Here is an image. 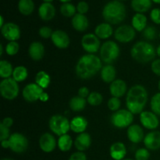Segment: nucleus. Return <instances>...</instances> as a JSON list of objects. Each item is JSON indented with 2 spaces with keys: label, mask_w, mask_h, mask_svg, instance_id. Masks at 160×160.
Wrapping results in <instances>:
<instances>
[{
  "label": "nucleus",
  "mask_w": 160,
  "mask_h": 160,
  "mask_svg": "<svg viewBox=\"0 0 160 160\" xmlns=\"http://www.w3.org/2000/svg\"><path fill=\"white\" fill-rule=\"evenodd\" d=\"M152 2L156 4H159L160 5V0H152Z\"/></svg>",
  "instance_id": "obj_56"
},
{
  "label": "nucleus",
  "mask_w": 160,
  "mask_h": 160,
  "mask_svg": "<svg viewBox=\"0 0 160 160\" xmlns=\"http://www.w3.org/2000/svg\"><path fill=\"white\" fill-rule=\"evenodd\" d=\"M44 92H45L44 89L38 85L35 82L30 83L23 88L22 95L25 101L29 102H34L38 100H40L41 96Z\"/></svg>",
  "instance_id": "obj_12"
},
{
  "label": "nucleus",
  "mask_w": 160,
  "mask_h": 160,
  "mask_svg": "<svg viewBox=\"0 0 160 160\" xmlns=\"http://www.w3.org/2000/svg\"><path fill=\"white\" fill-rule=\"evenodd\" d=\"M109 155L114 160L124 159L127 155V148L123 142H117L112 144L109 148Z\"/></svg>",
  "instance_id": "obj_23"
},
{
  "label": "nucleus",
  "mask_w": 160,
  "mask_h": 160,
  "mask_svg": "<svg viewBox=\"0 0 160 160\" xmlns=\"http://www.w3.org/2000/svg\"><path fill=\"white\" fill-rule=\"evenodd\" d=\"M148 94L142 84H135L128 90L126 96V106L133 114H141L148 102Z\"/></svg>",
  "instance_id": "obj_2"
},
{
  "label": "nucleus",
  "mask_w": 160,
  "mask_h": 160,
  "mask_svg": "<svg viewBox=\"0 0 160 160\" xmlns=\"http://www.w3.org/2000/svg\"><path fill=\"white\" fill-rule=\"evenodd\" d=\"M51 40L53 45L56 48H60V49L68 48L70 43V37L67 34V33H66L64 31H62V30H56V31H53Z\"/></svg>",
  "instance_id": "obj_15"
},
{
  "label": "nucleus",
  "mask_w": 160,
  "mask_h": 160,
  "mask_svg": "<svg viewBox=\"0 0 160 160\" xmlns=\"http://www.w3.org/2000/svg\"><path fill=\"white\" fill-rule=\"evenodd\" d=\"M101 78L105 83L107 84H111L112 81L116 80V76H117V71L116 69L112 64H106V66L102 67L101 71Z\"/></svg>",
  "instance_id": "obj_27"
},
{
  "label": "nucleus",
  "mask_w": 160,
  "mask_h": 160,
  "mask_svg": "<svg viewBox=\"0 0 160 160\" xmlns=\"http://www.w3.org/2000/svg\"><path fill=\"white\" fill-rule=\"evenodd\" d=\"M38 15L44 21H49L56 16V8L52 3L42 2L38 8Z\"/></svg>",
  "instance_id": "obj_19"
},
{
  "label": "nucleus",
  "mask_w": 160,
  "mask_h": 160,
  "mask_svg": "<svg viewBox=\"0 0 160 160\" xmlns=\"http://www.w3.org/2000/svg\"><path fill=\"white\" fill-rule=\"evenodd\" d=\"M48 98H49V95H48L46 92H44L42 95V96H41L40 101L42 102H45L48 101Z\"/></svg>",
  "instance_id": "obj_51"
},
{
  "label": "nucleus",
  "mask_w": 160,
  "mask_h": 160,
  "mask_svg": "<svg viewBox=\"0 0 160 160\" xmlns=\"http://www.w3.org/2000/svg\"><path fill=\"white\" fill-rule=\"evenodd\" d=\"M56 145H57V142L56 138L50 133H45L40 137L39 146L44 152H52L55 150Z\"/></svg>",
  "instance_id": "obj_16"
},
{
  "label": "nucleus",
  "mask_w": 160,
  "mask_h": 160,
  "mask_svg": "<svg viewBox=\"0 0 160 160\" xmlns=\"http://www.w3.org/2000/svg\"><path fill=\"white\" fill-rule=\"evenodd\" d=\"M135 160H148L150 158L149 150L146 148H140L135 152Z\"/></svg>",
  "instance_id": "obj_41"
},
{
  "label": "nucleus",
  "mask_w": 160,
  "mask_h": 160,
  "mask_svg": "<svg viewBox=\"0 0 160 160\" xmlns=\"http://www.w3.org/2000/svg\"><path fill=\"white\" fill-rule=\"evenodd\" d=\"M102 61L94 54H86L81 56L75 67L77 76L81 79H90L95 77L102 68Z\"/></svg>",
  "instance_id": "obj_1"
},
{
  "label": "nucleus",
  "mask_w": 160,
  "mask_h": 160,
  "mask_svg": "<svg viewBox=\"0 0 160 160\" xmlns=\"http://www.w3.org/2000/svg\"><path fill=\"white\" fill-rule=\"evenodd\" d=\"M117 1H120V2H123V1H125V0H117Z\"/></svg>",
  "instance_id": "obj_62"
},
{
  "label": "nucleus",
  "mask_w": 160,
  "mask_h": 160,
  "mask_svg": "<svg viewBox=\"0 0 160 160\" xmlns=\"http://www.w3.org/2000/svg\"><path fill=\"white\" fill-rule=\"evenodd\" d=\"M152 5V0H131V6L133 10L139 13L148 12L151 9Z\"/></svg>",
  "instance_id": "obj_29"
},
{
  "label": "nucleus",
  "mask_w": 160,
  "mask_h": 160,
  "mask_svg": "<svg viewBox=\"0 0 160 160\" xmlns=\"http://www.w3.org/2000/svg\"><path fill=\"white\" fill-rule=\"evenodd\" d=\"M60 13L65 17H73L77 13V7L70 2L62 3L59 8Z\"/></svg>",
  "instance_id": "obj_36"
},
{
  "label": "nucleus",
  "mask_w": 160,
  "mask_h": 160,
  "mask_svg": "<svg viewBox=\"0 0 160 160\" xmlns=\"http://www.w3.org/2000/svg\"><path fill=\"white\" fill-rule=\"evenodd\" d=\"M3 51H4L3 45H2V44H1V45H0V55H1V56L3 55Z\"/></svg>",
  "instance_id": "obj_55"
},
{
  "label": "nucleus",
  "mask_w": 160,
  "mask_h": 160,
  "mask_svg": "<svg viewBox=\"0 0 160 160\" xmlns=\"http://www.w3.org/2000/svg\"><path fill=\"white\" fill-rule=\"evenodd\" d=\"M150 19L156 24L160 25V9L154 8L150 12Z\"/></svg>",
  "instance_id": "obj_44"
},
{
  "label": "nucleus",
  "mask_w": 160,
  "mask_h": 160,
  "mask_svg": "<svg viewBox=\"0 0 160 160\" xmlns=\"http://www.w3.org/2000/svg\"><path fill=\"white\" fill-rule=\"evenodd\" d=\"M152 71L156 75V76L160 77V59H156L152 62L151 64Z\"/></svg>",
  "instance_id": "obj_47"
},
{
  "label": "nucleus",
  "mask_w": 160,
  "mask_h": 160,
  "mask_svg": "<svg viewBox=\"0 0 160 160\" xmlns=\"http://www.w3.org/2000/svg\"><path fill=\"white\" fill-rule=\"evenodd\" d=\"M74 146L79 152H84L89 148L92 144V138L90 134L84 132L77 136L74 141Z\"/></svg>",
  "instance_id": "obj_24"
},
{
  "label": "nucleus",
  "mask_w": 160,
  "mask_h": 160,
  "mask_svg": "<svg viewBox=\"0 0 160 160\" xmlns=\"http://www.w3.org/2000/svg\"><path fill=\"white\" fill-rule=\"evenodd\" d=\"M18 82L12 78L3 79L0 83V93L2 98L6 100H13L19 95Z\"/></svg>",
  "instance_id": "obj_8"
},
{
  "label": "nucleus",
  "mask_w": 160,
  "mask_h": 160,
  "mask_svg": "<svg viewBox=\"0 0 160 160\" xmlns=\"http://www.w3.org/2000/svg\"><path fill=\"white\" fill-rule=\"evenodd\" d=\"M59 1H60L61 2H62V3H66V2H70L71 0H59Z\"/></svg>",
  "instance_id": "obj_57"
},
{
  "label": "nucleus",
  "mask_w": 160,
  "mask_h": 160,
  "mask_svg": "<svg viewBox=\"0 0 160 160\" xmlns=\"http://www.w3.org/2000/svg\"><path fill=\"white\" fill-rule=\"evenodd\" d=\"M156 55H157L158 57L160 59V45L157 47V48H156Z\"/></svg>",
  "instance_id": "obj_54"
},
{
  "label": "nucleus",
  "mask_w": 160,
  "mask_h": 160,
  "mask_svg": "<svg viewBox=\"0 0 160 160\" xmlns=\"http://www.w3.org/2000/svg\"><path fill=\"white\" fill-rule=\"evenodd\" d=\"M71 24L75 31H78V32H84L88 28L89 21L88 17L84 14L77 12L72 17Z\"/></svg>",
  "instance_id": "obj_21"
},
{
  "label": "nucleus",
  "mask_w": 160,
  "mask_h": 160,
  "mask_svg": "<svg viewBox=\"0 0 160 160\" xmlns=\"http://www.w3.org/2000/svg\"><path fill=\"white\" fill-rule=\"evenodd\" d=\"M77 12L78 13L84 14L85 15L89 10V6L87 2L85 1H80L77 5Z\"/></svg>",
  "instance_id": "obj_45"
},
{
  "label": "nucleus",
  "mask_w": 160,
  "mask_h": 160,
  "mask_svg": "<svg viewBox=\"0 0 160 160\" xmlns=\"http://www.w3.org/2000/svg\"><path fill=\"white\" fill-rule=\"evenodd\" d=\"M1 160H13V159H10V158H4V159H2Z\"/></svg>",
  "instance_id": "obj_59"
},
{
  "label": "nucleus",
  "mask_w": 160,
  "mask_h": 160,
  "mask_svg": "<svg viewBox=\"0 0 160 160\" xmlns=\"http://www.w3.org/2000/svg\"><path fill=\"white\" fill-rule=\"evenodd\" d=\"M81 45L84 51L88 54L96 53L102 46L100 39L92 33H88L83 36L81 39Z\"/></svg>",
  "instance_id": "obj_11"
},
{
  "label": "nucleus",
  "mask_w": 160,
  "mask_h": 160,
  "mask_svg": "<svg viewBox=\"0 0 160 160\" xmlns=\"http://www.w3.org/2000/svg\"><path fill=\"white\" fill-rule=\"evenodd\" d=\"M1 123L4 125L5 127H6V128H10L12 126V124H13V120H12L11 117H5V118L2 120Z\"/></svg>",
  "instance_id": "obj_50"
},
{
  "label": "nucleus",
  "mask_w": 160,
  "mask_h": 160,
  "mask_svg": "<svg viewBox=\"0 0 160 160\" xmlns=\"http://www.w3.org/2000/svg\"><path fill=\"white\" fill-rule=\"evenodd\" d=\"M9 149L15 153H23L28 148V140L20 133H13L9 138Z\"/></svg>",
  "instance_id": "obj_9"
},
{
  "label": "nucleus",
  "mask_w": 160,
  "mask_h": 160,
  "mask_svg": "<svg viewBox=\"0 0 160 160\" xmlns=\"http://www.w3.org/2000/svg\"><path fill=\"white\" fill-rule=\"evenodd\" d=\"M120 47L113 41H106L100 48V59L106 64H112L120 56Z\"/></svg>",
  "instance_id": "obj_5"
},
{
  "label": "nucleus",
  "mask_w": 160,
  "mask_h": 160,
  "mask_svg": "<svg viewBox=\"0 0 160 160\" xmlns=\"http://www.w3.org/2000/svg\"><path fill=\"white\" fill-rule=\"evenodd\" d=\"M9 128H6L4 125L0 123V141L7 140L10 137Z\"/></svg>",
  "instance_id": "obj_46"
},
{
  "label": "nucleus",
  "mask_w": 160,
  "mask_h": 160,
  "mask_svg": "<svg viewBox=\"0 0 160 160\" xmlns=\"http://www.w3.org/2000/svg\"><path fill=\"white\" fill-rule=\"evenodd\" d=\"M73 139L69 134H64V135L59 137L57 141V146L59 149L62 152H68L71 149L73 146Z\"/></svg>",
  "instance_id": "obj_32"
},
{
  "label": "nucleus",
  "mask_w": 160,
  "mask_h": 160,
  "mask_svg": "<svg viewBox=\"0 0 160 160\" xmlns=\"http://www.w3.org/2000/svg\"><path fill=\"white\" fill-rule=\"evenodd\" d=\"M28 54L33 60H41L45 55V46L40 42H32L28 48Z\"/></svg>",
  "instance_id": "obj_22"
},
{
  "label": "nucleus",
  "mask_w": 160,
  "mask_h": 160,
  "mask_svg": "<svg viewBox=\"0 0 160 160\" xmlns=\"http://www.w3.org/2000/svg\"><path fill=\"white\" fill-rule=\"evenodd\" d=\"M103 97L99 92H92L87 98V102L90 106H98L102 102Z\"/></svg>",
  "instance_id": "obj_37"
},
{
  "label": "nucleus",
  "mask_w": 160,
  "mask_h": 160,
  "mask_svg": "<svg viewBox=\"0 0 160 160\" xmlns=\"http://www.w3.org/2000/svg\"><path fill=\"white\" fill-rule=\"evenodd\" d=\"M14 68L12 67V64L7 60L2 59L0 61V77L3 79L11 78L12 76Z\"/></svg>",
  "instance_id": "obj_34"
},
{
  "label": "nucleus",
  "mask_w": 160,
  "mask_h": 160,
  "mask_svg": "<svg viewBox=\"0 0 160 160\" xmlns=\"http://www.w3.org/2000/svg\"><path fill=\"white\" fill-rule=\"evenodd\" d=\"M50 82H51V78L48 73L44 70L38 72L35 76V83L38 85L40 86L42 88L45 89L49 86Z\"/></svg>",
  "instance_id": "obj_33"
},
{
  "label": "nucleus",
  "mask_w": 160,
  "mask_h": 160,
  "mask_svg": "<svg viewBox=\"0 0 160 160\" xmlns=\"http://www.w3.org/2000/svg\"><path fill=\"white\" fill-rule=\"evenodd\" d=\"M68 160H87V156L84 152H76L70 156Z\"/></svg>",
  "instance_id": "obj_48"
},
{
  "label": "nucleus",
  "mask_w": 160,
  "mask_h": 160,
  "mask_svg": "<svg viewBox=\"0 0 160 160\" xmlns=\"http://www.w3.org/2000/svg\"><path fill=\"white\" fill-rule=\"evenodd\" d=\"M102 14L106 23L111 25H117L121 23L125 20L127 9L122 2L112 0L105 5Z\"/></svg>",
  "instance_id": "obj_3"
},
{
  "label": "nucleus",
  "mask_w": 160,
  "mask_h": 160,
  "mask_svg": "<svg viewBox=\"0 0 160 160\" xmlns=\"http://www.w3.org/2000/svg\"><path fill=\"white\" fill-rule=\"evenodd\" d=\"M133 59L140 63H148L155 60L156 56V48L151 43L140 41L134 44L131 50Z\"/></svg>",
  "instance_id": "obj_4"
},
{
  "label": "nucleus",
  "mask_w": 160,
  "mask_h": 160,
  "mask_svg": "<svg viewBox=\"0 0 160 160\" xmlns=\"http://www.w3.org/2000/svg\"><path fill=\"white\" fill-rule=\"evenodd\" d=\"M48 126L53 134L60 137L67 134L70 130V121L64 116L56 114L49 119Z\"/></svg>",
  "instance_id": "obj_6"
},
{
  "label": "nucleus",
  "mask_w": 160,
  "mask_h": 160,
  "mask_svg": "<svg viewBox=\"0 0 160 160\" xmlns=\"http://www.w3.org/2000/svg\"><path fill=\"white\" fill-rule=\"evenodd\" d=\"M111 123L119 129L129 128L134 120V114L128 109H119L111 116Z\"/></svg>",
  "instance_id": "obj_7"
},
{
  "label": "nucleus",
  "mask_w": 160,
  "mask_h": 160,
  "mask_svg": "<svg viewBox=\"0 0 160 160\" xmlns=\"http://www.w3.org/2000/svg\"><path fill=\"white\" fill-rule=\"evenodd\" d=\"M140 122L144 128L151 131H155L159 126L158 116L150 111H143L140 114Z\"/></svg>",
  "instance_id": "obj_14"
},
{
  "label": "nucleus",
  "mask_w": 160,
  "mask_h": 160,
  "mask_svg": "<svg viewBox=\"0 0 160 160\" xmlns=\"http://www.w3.org/2000/svg\"><path fill=\"white\" fill-rule=\"evenodd\" d=\"M159 38H160V32H159Z\"/></svg>",
  "instance_id": "obj_63"
},
{
  "label": "nucleus",
  "mask_w": 160,
  "mask_h": 160,
  "mask_svg": "<svg viewBox=\"0 0 160 160\" xmlns=\"http://www.w3.org/2000/svg\"><path fill=\"white\" fill-rule=\"evenodd\" d=\"M128 86L126 82L122 79H116L109 85V92L111 95L116 98H121L125 94H127Z\"/></svg>",
  "instance_id": "obj_18"
},
{
  "label": "nucleus",
  "mask_w": 160,
  "mask_h": 160,
  "mask_svg": "<svg viewBox=\"0 0 160 160\" xmlns=\"http://www.w3.org/2000/svg\"><path fill=\"white\" fill-rule=\"evenodd\" d=\"M144 145L150 151H157L160 149V131H152L145 136Z\"/></svg>",
  "instance_id": "obj_17"
},
{
  "label": "nucleus",
  "mask_w": 160,
  "mask_h": 160,
  "mask_svg": "<svg viewBox=\"0 0 160 160\" xmlns=\"http://www.w3.org/2000/svg\"><path fill=\"white\" fill-rule=\"evenodd\" d=\"M107 106L109 110L112 111V112H117L120 109V106H121V102L119 98L112 96V98H109V101H108Z\"/></svg>",
  "instance_id": "obj_42"
},
{
  "label": "nucleus",
  "mask_w": 160,
  "mask_h": 160,
  "mask_svg": "<svg viewBox=\"0 0 160 160\" xmlns=\"http://www.w3.org/2000/svg\"><path fill=\"white\" fill-rule=\"evenodd\" d=\"M19 49H20V45L17 43V42H9L6 45V48H5L6 54L10 56L17 55L18 53Z\"/></svg>",
  "instance_id": "obj_40"
},
{
  "label": "nucleus",
  "mask_w": 160,
  "mask_h": 160,
  "mask_svg": "<svg viewBox=\"0 0 160 160\" xmlns=\"http://www.w3.org/2000/svg\"><path fill=\"white\" fill-rule=\"evenodd\" d=\"M123 160H134V159H123Z\"/></svg>",
  "instance_id": "obj_61"
},
{
  "label": "nucleus",
  "mask_w": 160,
  "mask_h": 160,
  "mask_svg": "<svg viewBox=\"0 0 160 160\" xmlns=\"http://www.w3.org/2000/svg\"><path fill=\"white\" fill-rule=\"evenodd\" d=\"M157 29L154 26H147L146 28L142 31V36L148 41L155 40L157 37Z\"/></svg>",
  "instance_id": "obj_39"
},
{
  "label": "nucleus",
  "mask_w": 160,
  "mask_h": 160,
  "mask_svg": "<svg viewBox=\"0 0 160 160\" xmlns=\"http://www.w3.org/2000/svg\"><path fill=\"white\" fill-rule=\"evenodd\" d=\"M2 35L9 42H17L20 38V28L15 23L8 22L1 28Z\"/></svg>",
  "instance_id": "obj_13"
},
{
  "label": "nucleus",
  "mask_w": 160,
  "mask_h": 160,
  "mask_svg": "<svg viewBox=\"0 0 160 160\" xmlns=\"http://www.w3.org/2000/svg\"><path fill=\"white\" fill-rule=\"evenodd\" d=\"M42 1H43V2H50V3H52L53 1H54V0H42Z\"/></svg>",
  "instance_id": "obj_58"
},
{
  "label": "nucleus",
  "mask_w": 160,
  "mask_h": 160,
  "mask_svg": "<svg viewBox=\"0 0 160 160\" xmlns=\"http://www.w3.org/2000/svg\"><path fill=\"white\" fill-rule=\"evenodd\" d=\"M158 88H159V92H160V80H159V83H158Z\"/></svg>",
  "instance_id": "obj_60"
},
{
  "label": "nucleus",
  "mask_w": 160,
  "mask_h": 160,
  "mask_svg": "<svg viewBox=\"0 0 160 160\" xmlns=\"http://www.w3.org/2000/svg\"><path fill=\"white\" fill-rule=\"evenodd\" d=\"M4 24V18H3L2 16H0V28H2Z\"/></svg>",
  "instance_id": "obj_53"
},
{
  "label": "nucleus",
  "mask_w": 160,
  "mask_h": 160,
  "mask_svg": "<svg viewBox=\"0 0 160 160\" xmlns=\"http://www.w3.org/2000/svg\"><path fill=\"white\" fill-rule=\"evenodd\" d=\"M52 30L51 28L48 26H43L39 29L38 34L42 38L44 39H48L51 38L52 35Z\"/></svg>",
  "instance_id": "obj_43"
},
{
  "label": "nucleus",
  "mask_w": 160,
  "mask_h": 160,
  "mask_svg": "<svg viewBox=\"0 0 160 160\" xmlns=\"http://www.w3.org/2000/svg\"><path fill=\"white\" fill-rule=\"evenodd\" d=\"M136 31L131 25H120L114 32V37L120 43H129L135 38Z\"/></svg>",
  "instance_id": "obj_10"
},
{
  "label": "nucleus",
  "mask_w": 160,
  "mask_h": 160,
  "mask_svg": "<svg viewBox=\"0 0 160 160\" xmlns=\"http://www.w3.org/2000/svg\"><path fill=\"white\" fill-rule=\"evenodd\" d=\"M88 125V120L81 116H77L70 120V130L77 134L84 133L87 129Z\"/></svg>",
  "instance_id": "obj_25"
},
{
  "label": "nucleus",
  "mask_w": 160,
  "mask_h": 160,
  "mask_svg": "<svg viewBox=\"0 0 160 160\" xmlns=\"http://www.w3.org/2000/svg\"><path fill=\"white\" fill-rule=\"evenodd\" d=\"M90 93L91 92H89V89L87 87H81L78 90V95L84 98H88Z\"/></svg>",
  "instance_id": "obj_49"
},
{
  "label": "nucleus",
  "mask_w": 160,
  "mask_h": 160,
  "mask_svg": "<svg viewBox=\"0 0 160 160\" xmlns=\"http://www.w3.org/2000/svg\"><path fill=\"white\" fill-rule=\"evenodd\" d=\"M28 76V69L23 66H17L13 70L12 78L15 80L17 82H23L27 79Z\"/></svg>",
  "instance_id": "obj_35"
},
{
  "label": "nucleus",
  "mask_w": 160,
  "mask_h": 160,
  "mask_svg": "<svg viewBox=\"0 0 160 160\" xmlns=\"http://www.w3.org/2000/svg\"><path fill=\"white\" fill-rule=\"evenodd\" d=\"M113 34V29L112 25L109 23H102L97 25L95 29V34L99 39H107L109 38Z\"/></svg>",
  "instance_id": "obj_26"
},
{
  "label": "nucleus",
  "mask_w": 160,
  "mask_h": 160,
  "mask_svg": "<svg viewBox=\"0 0 160 160\" xmlns=\"http://www.w3.org/2000/svg\"><path fill=\"white\" fill-rule=\"evenodd\" d=\"M17 7L22 15L29 16L34 12L35 6L33 0H19Z\"/></svg>",
  "instance_id": "obj_30"
},
{
  "label": "nucleus",
  "mask_w": 160,
  "mask_h": 160,
  "mask_svg": "<svg viewBox=\"0 0 160 160\" xmlns=\"http://www.w3.org/2000/svg\"><path fill=\"white\" fill-rule=\"evenodd\" d=\"M86 104H87V100L86 98L80 97L79 95L77 96H73L71 98L69 102V106L71 110L74 111V112H80L82 111L83 109L85 108Z\"/></svg>",
  "instance_id": "obj_31"
},
{
  "label": "nucleus",
  "mask_w": 160,
  "mask_h": 160,
  "mask_svg": "<svg viewBox=\"0 0 160 160\" xmlns=\"http://www.w3.org/2000/svg\"><path fill=\"white\" fill-rule=\"evenodd\" d=\"M152 112L160 117V92L156 93L151 98L150 101Z\"/></svg>",
  "instance_id": "obj_38"
},
{
  "label": "nucleus",
  "mask_w": 160,
  "mask_h": 160,
  "mask_svg": "<svg viewBox=\"0 0 160 160\" xmlns=\"http://www.w3.org/2000/svg\"><path fill=\"white\" fill-rule=\"evenodd\" d=\"M127 134L130 142L134 144L140 143L145 138L143 129L138 124H131L128 128Z\"/></svg>",
  "instance_id": "obj_20"
},
{
  "label": "nucleus",
  "mask_w": 160,
  "mask_h": 160,
  "mask_svg": "<svg viewBox=\"0 0 160 160\" xmlns=\"http://www.w3.org/2000/svg\"><path fill=\"white\" fill-rule=\"evenodd\" d=\"M1 145L3 148H9V140H3L1 141Z\"/></svg>",
  "instance_id": "obj_52"
},
{
  "label": "nucleus",
  "mask_w": 160,
  "mask_h": 160,
  "mask_svg": "<svg viewBox=\"0 0 160 160\" xmlns=\"http://www.w3.org/2000/svg\"><path fill=\"white\" fill-rule=\"evenodd\" d=\"M147 22H148V20L145 14L136 12L133 16L132 20H131V26L134 28L136 31L142 32L146 28Z\"/></svg>",
  "instance_id": "obj_28"
}]
</instances>
